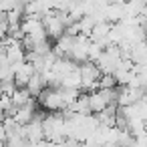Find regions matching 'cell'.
<instances>
[{"label":"cell","mask_w":147,"mask_h":147,"mask_svg":"<svg viewBox=\"0 0 147 147\" xmlns=\"http://www.w3.org/2000/svg\"><path fill=\"white\" fill-rule=\"evenodd\" d=\"M119 83L115 79V75H103L99 79V89H117Z\"/></svg>","instance_id":"cell-12"},{"label":"cell","mask_w":147,"mask_h":147,"mask_svg":"<svg viewBox=\"0 0 147 147\" xmlns=\"http://www.w3.org/2000/svg\"><path fill=\"white\" fill-rule=\"evenodd\" d=\"M79 75H81V81H83V93H93V91H99V79L103 77L101 69L97 67V63H83L79 65Z\"/></svg>","instance_id":"cell-2"},{"label":"cell","mask_w":147,"mask_h":147,"mask_svg":"<svg viewBox=\"0 0 147 147\" xmlns=\"http://www.w3.org/2000/svg\"><path fill=\"white\" fill-rule=\"evenodd\" d=\"M42 24H45V30H47L49 38L55 40V42H57L61 36H65V32H67V24H65L61 12H57V10H49V12L42 16Z\"/></svg>","instance_id":"cell-3"},{"label":"cell","mask_w":147,"mask_h":147,"mask_svg":"<svg viewBox=\"0 0 147 147\" xmlns=\"http://www.w3.org/2000/svg\"><path fill=\"white\" fill-rule=\"evenodd\" d=\"M12 71H14V83L18 89H26L30 79L36 75V69L30 65V63H18V65H12Z\"/></svg>","instance_id":"cell-4"},{"label":"cell","mask_w":147,"mask_h":147,"mask_svg":"<svg viewBox=\"0 0 147 147\" xmlns=\"http://www.w3.org/2000/svg\"><path fill=\"white\" fill-rule=\"evenodd\" d=\"M30 143H28V139L24 137V127H22V131L20 133H16V135H12V137H8L6 139V143H4V147H28Z\"/></svg>","instance_id":"cell-11"},{"label":"cell","mask_w":147,"mask_h":147,"mask_svg":"<svg viewBox=\"0 0 147 147\" xmlns=\"http://www.w3.org/2000/svg\"><path fill=\"white\" fill-rule=\"evenodd\" d=\"M117 109H119L117 105H111V107H107L103 113H97V115H95V119H97L99 127H109V129H113V127H115Z\"/></svg>","instance_id":"cell-6"},{"label":"cell","mask_w":147,"mask_h":147,"mask_svg":"<svg viewBox=\"0 0 147 147\" xmlns=\"http://www.w3.org/2000/svg\"><path fill=\"white\" fill-rule=\"evenodd\" d=\"M36 103L38 107L45 111V113H63L67 109L65 105V99L61 95V89H53V87H47L38 97H36Z\"/></svg>","instance_id":"cell-1"},{"label":"cell","mask_w":147,"mask_h":147,"mask_svg":"<svg viewBox=\"0 0 147 147\" xmlns=\"http://www.w3.org/2000/svg\"><path fill=\"white\" fill-rule=\"evenodd\" d=\"M101 147H119V145H117V143H103Z\"/></svg>","instance_id":"cell-13"},{"label":"cell","mask_w":147,"mask_h":147,"mask_svg":"<svg viewBox=\"0 0 147 147\" xmlns=\"http://www.w3.org/2000/svg\"><path fill=\"white\" fill-rule=\"evenodd\" d=\"M30 101H34V97L30 95V91H28V89H16V93L12 95V103H14V107L28 105Z\"/></svg>","instance_id":"cell-10"},{"label":"cell","mask_w":147,"mask_h":147,"mask_svg":"<svg viewBox=\"0 0 147 147\" xmlns=\"http://www.w3.org/2000/svg\"><path fill=\"white\" fill-rule=\"evenodd\" d=\"M47 87H49V85H47L45 77H42L40 73H36V75L30 79V83H28V87H26V89H28V91H30V95L36 99V97H38V95H40V93H42Z\"/></svg>","instance_id":"cell-8"},{"label":"cell","mask_w":147,"mask_h":147,"mask_svg":"<svg viewBox=\"0 0 147 147\" xmlns=\"http://www.w3.org/2000/svg\"><path fill=\"white\" fill-rule=\"evenodd\" d=\"M89 95V105H91V113L97 115V113H103L107 107H111V101L109 97H105V93L99 89V91H93V93H87Z\"/></svg>","instance_id":"cell-5"},{"label":"cell","mask_w":147,"mask_h":147,"mask_svg":"<svg viewBox=\"0 0 147 147\" xmlns=\"http://www.w3.org/2000/svg\"><path fill=\"white\" fill-rule=\"evenodd\" d=\"M67 109H71L75 115H81V117H89V115H93L91 113V105H89V95L87 93H83L71 107H67Z\"/></svg>","instance_id":"cell-7"},{"label":"cell","mask_w":147,"mask_h":147,"mask_svg":"<svg viewBox=\"0 0 147 147\" xmlns=\"http://www.w3.org/2000/svg\"><path fill=\"white\" fill-rule=\"evenodd\" d=\"M97 18L95 16H83L81 20H79V30H81V34H85V36H91L93 34V30H95V26H97Z\"/></svg>","instance_id":"cell-9"}]
</instances>
